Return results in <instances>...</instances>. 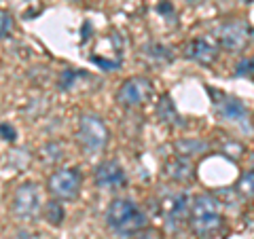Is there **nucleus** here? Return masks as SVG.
<instances>
[{
    "instance_id": "nucleus-3",
    "label": "nucleus",
    "mask_w": 254,
    "mask_h": 239,
    "mask_svg": "<svg viewBox=\"0 0 254 239\" xmlns=\"http://www.w3.org/2000/svg\"><path fill=\"white\" fill-rule=\"evenodd\" d=\"M76 138H78V144H81L87 153H98V150H102L108 144L110 131H108L106 123L102 121L98 115L87 113L78 119Z\"/></svg>"
},
{
    "instance_id": "nucleus-22",
    "label": "nucleus",
    "mask_w": 254,
    "mask_h": 239,
    "mask_svg": "<svg viewBox=\"0 0 254 239\" xmlns=\"http://www.w3.org/2000/svg\"><path fill=\"white\" fill-rule=\"evenodd\" d=\"M0 135H2L4 140H9V142H15V135L17 133H15V129L11 125H0Z\"/></svg>"
},
{
    "instance_id": "nucleus-17",
    "label": "nucleus",
    "mask_w": 254,
    "mask_h": 239,
    "mask_svg": "<svg viewBox=\"0 0 254 239\" xmlns=\"http://www.w3.org/2000/svg\"><path fill=\"white\" fill-rule=\"evenodd\" d=\"M237 190H240L244 197H254V170L242 174L240 182H237Z\"/></svg>"
},
{
    "instance_id": "nucleus-13",
    "label": "nucleus",
    "mask_w": 254,
    "mask_h": 239,
    "mask_svg": "<svg viewBox=\"0 0 254 239\" xmlns=\"http://www.w3.org/2000/svg\"><path fill=\"white\" fill-rule=\"evenodd\" d=\"M142 58L146 61L155 63V66H165L174 60V53L170 47H165L161 43H148L146 47H142Z\"/></svg>"
},
{
    "instance_id": "nucleus-14",
    "label": "nucleus",
    "mask_w": 254,
    "mask_h": 239,
    "mask_svg": "<svg viewBox=\"0 0 254 239\" xmlns=\"http://www.w3.org/2000/svg\"><path fill=\"white\" fill-rule=\"evenodd\" d=\"M157 117H159V121H161V123H168V125L180 123V115H178L176 106L172 104L170 95H163V98L159 100V104H157Z\"/></svg>"
},
{
    "instance_id": "nucleus-20",
    "label": "nucleus",
    "mask_w": 254,
    "mask_h": 239,
    "mask_svg": "<svg viewBox=\"0 0 254 239\" xmlns=\"http://www.w3.org/2000/svg\"><path fill=\"white\" fill-rule=\"evenodd\" d=\"M235 74L237 76H244V74H254V58H246L237 63L235 68Z\"/></svg>"
},
{
    "instance_id": "nucleus-23",
    "label": "nucleus",
    "mask_w": 254,
    "mask_h": 239,
    "mask_svg": "<svg viewBox=\"0 0 254 239\" xmlns=\"http://www.w3.org/2000/svg\"><path fill=\"white\" fill-rule=\"evenodd\" d=\"M157 11H159V13H168V15H170L174 9H172V4L168 2V0H161V4L157 6Z\"/></svg>"
},
{
    "instance_id": "nucleus-19",
    "label": "nucleus",
    "mask_w": 254,
    "mask_h": 239,
    "mask_svg": "<svg viewBox=\"0 0 254 239\" xmlns=\"http://www.w3.org/2000/svg\"><path fill=\"white\" fill-rule=\"evenodd\" d=\"M81 74H83V72H74V70H64L62 78H60V87H62V89H70V87H72V83H74Z\"/></svg>"
},
{
    "instance_id": "nucleus-21",
    "label": "nucleus",
    "mask_w": 254,
    "mask_h": 239,
    "mask_svg": "<svg viewBox=\"0 0 254 239\" xmlns=\"http://www.w3.org/2000/svg\"><path fill=\"white\" fill-rule=\"evenodd\" d=\"M131 239H163V235H161V231H157V229H144V231H140L138 235H133Z\"/></svg>"
},
{
    "instance_id": "nucleus-16",
    "label": "nucleus",
    "mask_w": 254,
    "mask_h": 239,
    "mask_svg": "<svg viewBox=\"0 0 254 239\" xmlns=\"http://www.w3.org/2000/svg\"><path fill=\"white\" fill-rule=\"evenodd\" d=\"M45 218H47V222H51L53 227L62 225V220H64V208H62V203L58 201V199H53V201H49V203L45 205Z\"/></svg>"
},
{
    "instance_id": "nucleus-9",
    "label": "nucleus",
    "mask_w": 254,
    "mask_h": 239,
    "mask_svg": "<svg viewBox=\"0 0 254 239\" xmlns=\"http://www.w3.org/2000/svg\"><path fill=\"white\" fill-rule=\"evenodd\" d=\"M159 214H161L163 220L168 222V227H172V229L180 227L190 214V199H189V195L187 193H172L168 197H163Z\"/></svg>"
},
{
    "instance_id": "nucleus-10",
    "label": "nucleus",
    "mask_w": 254,
    "mask_h": 239,
    "mask_svg": "<svg viewBox=\"0 0 254 239\" xmlns=\"http://www.w3.org/2000/svg\"><path fill=\"white\" fill-rule=\"evenodd\" d=\"M93 180L100 188H106V190H117V188H123L127 184L125 170L119 161H102L98 167H95Z\"/></svg>"
},
{
    "instance_id": "nucleus-15",
    "label": "nucleus",
    "mask_w": 254,
    "mask_h": 239,
    "mask_svg": "<svg viewBox=\"0 0 254 239\" xmlns=\"http://www.w3.org/2000/svg\"><path fill=\"white\" fill-rule=\"evenodd\" d=\"M208 148V144L205 142H201V140H182V142H178L176 144V150H178V155L180 157H193V155H199V153H203V150Z\"/></svg>"
},
{
    "instance_id": "nucleus-7",
    "label": "nucleus",
    "mask_w": 254,
    "mask_h": 239,
    "mask_svg": "<svg viewBox=\"0 0 254 239\" xmlns=\"http://www.w3.org/2000/svg\"><path fill=\"white\" fill-rule=\"evenodd\" d=\"M150 95H153V83H150V78L129 76L119 87L117 102L125 108H136V106H142L144 102H148Z\"/></svg>"
},
{
    "instance_id": "nucleus-11",
    "label": "nucleus",
    "mask_w": 254,
    "mask_h": 239,
    "mask_svg": "<svg viewBox=\"0 0 254 239\" xmlns=\"http://www.w3.org/2000/svg\"><path fill=\"white\" fill-rule=\"evenodd\" d=\"M185 55L189 60H193L197 63H203V66H210V63L216 61L218 58V45L210 41L205 36H199V38H193L187 49H185Z\"/></svg>"
},
{
    "instance_id": "nucleus-8",
    "label": "nucleus",
    "mask_w": 254,
    "mask_h": 239,
    "mask_svg": "<svg viewBox=\"0 0 254 239\" xmlns=\"http://www.w3.org/2000/svg\"><path fill=\"white\" fill-rule=\"evenodd\" d=\"M208 93L212 98V106H214V113H216L218 119L222 121H244L246 119V104L242 100H237L235 95H229L225 91H218V89H212L208 87Z\"/></svg>"
},
{
    "instance_id": "nucleus-1",
    "label": "nucleus",
    "mask_w": 254,
    "mask_h": 239,
    "mask_svg": "<svg viewBox=\"0 0 254 239\" xmlns=\"http://www.w3.org/2000/svg\"><path fill=\"white\" fill-rule=\"evenodd\" d=\"M189 222H190V229H193V233L197 237H201V239L214 237L222 229V225H225L220 201L212 195L195 197V201L190 203Z\"/></svg>"
},
{
    "instance_id": "nucleus-2",
    "label": "nucleus",
    "mask_w": 254,
    "mask_h": 239,
    "mask_svg": "<svg viewBox=\"0 0 254 239\" xmlns=\"http://www.w3.org/2000/svg\"><path fill=\"white\" fill-rule=\"evenodd\" d=\"M106 225L121 237H133L146 227V214L131 199H115L106 210Z\"/></svg>"
},
{
    "instance_id": "nucleus-12",
    "label": "nucleus",
    "mask_w": 254,
    "mask_h": 239,
    "mask_svg": "<svg viewBox=\"0 0 254 239\" xmlns=\"http://www.w3.org/2000/svg\"><path fill=\"white\" fill-rule=\"evenodd\" d=\"M165 174L176 182H187V180L193 178V165H190V161L187 157L176 155L165 163Z\"/></svg>"
},
{
    "instance_id": "nucleus-6",
    "label": "nucleus",
    "mask_w": 254,
    "mask_h": 239,
    "mask_svg": "<svg viewBox=\"0 0 254 239\" xmlns=\"http://www.w3.org/2000/svg\"><path fill=\"white\" fill-rule=\"evenodd\" d=\"M83 184V176L76 167H66V170L53 172L47 180V188L58 201H72L78 197V190Z\"/></svg>"
},
{
    "instance_id": "nucleus-4",
    "label": "nucleus",
    "mask_w": 254,
    "mask_h": 239,
    "mask_svg": "<svg viewBox=\"0 0 254 239\" xmlns=\"http://www.w3.org/2000/svg\"><path fill=\"white\" fill-rule=\"evenodd\" d=\"M43 210L41 203V188L36 182H23L15 188L13 201H11V212L19 220H34Z\"/></svg>"
},
{
    "instance_id": "nucleus-5",
    "label": "nucleus",
    "mask_w": 254,
    "mask_h": 239,
    "mask_svg": "<svg viewBox=\"0 0 254 239\" xmlns=\"http://www.w3.org/2000/svg\"><path fill=\"white\" fill-rule=\"evenodd\" d=\"M252 28L248 21L244 19H231V21H225L216 28V41L225 51H231V53H240L244 51L248 43L252 41Z\"/></svg>"
},
{
    "instance_id": "nucleus-18",
    "label": "nucleus",
    "mask_w": 254,
    "mask_h": 239,
    "mask_svg": "<svg viewBox=\"0 0 254 239\" xmlns=\"http://www.w3.org/2000/svg\"><path fill=\"white\" fill-rule=\"evenodd\" d=\"M13 30V15L9 11H0V38H6Z\"/></svg>"
}]
</instances>
